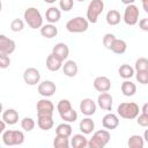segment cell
<instances>
[{
	"label": "cell",
	"instance_id": "1",
	"mask_svg": "<svg viewBox=\"0 0 148 148\" xmlns=\"http://www.w3.org/2000/svg\"><path fill=\"white\" fill-rule=\"evenodd\" d=\"M23 18L31 29H40L43 27V16L36 7L27 8L23 13Z\"/></svg>",
	"mask_w": 148,
	"mask_h": 148
},
{
	"label": "cell",
	"instance_id": "2",
	"mask_svg": "<svg viewBox=\"0 0 148 148\" xmlns=\"http://www.w3.org/2000/svg\"><path fill=\"white\" fill-rule=\"evenodd\" d=\"M139 112L140 108L134 102H124L120 103L117 108V114L124 119H136Z\"/></svg>",
	"mask_w": 148,
	"mask_h": 148
},
{
	"label": "cell",
	"instance_id": "3",
	"mask_svg": "<svg viewBox=\"0 0 148 148\" xmlns=\"http://www.w3.org/2000/svg\"><path fill=\"white\" fill-rule=\"evenodd\" d=\"M110 132L109 130H98L96 131L88 141V147L89 148H104L109 141H110Z\"/></svg>",
	"mask_w": 148,
	"mask_h": 148
},
{
	"label": "cell",
	"instance_id": "4",
	"mask_svg": "<svg viewBox=\"0 0 148 148\" xmlns=\"http://www.w3.org/2000/svg\"><path fill=\"white\" fill-rule=\"evenodd\" d=\"M1 140L5 146H18L24 142V134L18 130H7L1 133Z\"/></svg>",
	"mask_w": 148,
	"mask_h": 148
},
{
	"label": "cell",
	"instance_id": "5",
	"mask_svg": "<svg viewBox=\"0 0 148 148\" xmlns=\"http://www.w3.org/2000/svg\"><path fill=\"white\" fill-rule=\"evenodd\" d=\"M89 28V21L87 20V17H82V16H76L73 17L71 20L67 21L66 23V29L68 32L72 34H81L87 31Z\"/></svg>",
	"mask_w": 148,
	"mask_h": 148
},
{
	"label": "cell",
	"instance_id": "6",
	"mask_svg": "<svg viewBox=\"0 0 148 148\" xmlns=\"http://www.w3.org/2000/svg\"><path fill=\"white\" fill-rule=\"evenodd\" d=\"M104 10V2L103 0H91L87 8V20L89 23H96L98 16Z\"/></svg>",
	"mask_w": 148,
	"mask_h": 148
},
{
	"label": "cell",
	"instance_id": "7",
	"mask_svg": "<svg viewBox=\"0 0 148 148\" xmlns=\"http://www.w3.org/2000/svg\"><path fill=\"white\" fill-rule=\"evenodd\" d=\"M139 7L134 3L132 5H127L125 10H124V15H123V20L127 25H135L139 22Z\"/></svg>",
	"mask_w": 148,
	"mask_h": 148
},
{
	"label": "cell",
	"instance_id": "8",
	"mask_svg": "<svg viewBox=\"0 0 148 148\" xmlns=\"http://www.w3.org/2000/svg\"><path fill=\"white\" fill-rule=\"evenodd\" d=\"M36 110H37V116H53L54 105L47 97H44L37 102Z\"/></svg>",
	"mask_w": 148,
	"mask_h": 148
},
{
	"label": "cell",
	"instance_id": "9",
	"mask_svg": "<svg viewBox=\"0 0 148 148\" xmlns=\"http://www.w3.org/2000/svg\"><path fill=\"white\" fill-rule=\"evenodd\" d=\"M23 80L29 86H36L40 82V72L35 67H28L23 72Z\"/></svg>",
	"mask_w": 148,
	"mask_h": 148
},
{
	"label": "cell",
	"instance_id": "10",
	"mask_svg": "<svg viewBox=\"0 0 148 148\" xmlns=\"http://www.w3.org/2000/svg\"><path fill=\"white\" fill-rule=\"evenodd\" d=\"M38 94L43 97H51L57 91V86L51 80H44L38 83Z\"/></svg>",
	"mask_w": 148,
	"mask_h": 148
},
{
	"label": "cell",
	"instance_id": "11",
	"mask_svg": "<svg viewBox=\"0 0 148 148\" xmlns=\"http://www.w3.org/2000/svg\"><path fill=\"white\" fill-rule=\"evenodd\" d=\"M96 109H97V105L91 98L87 97V98H83L80 102V111L86 117H91L92 114H95Z\"/></svg>",
	"mask_w": 148,
	"mask_h": 148
},
{
	"label": "cell",
	"instance_id": "12",
	"mask_svg": "<svg viewBox=\"0 0 148 148\" xmlns=\"http://www.w3.org/2000/svg\"><path fill=\"white\" fill-rule=\"evenodd\" d=\"M92 84H94V88L98 92H106L111 89V80L108 76H104V75L95 77Z\"/></svg>",
	"mask_w": 148,
	"mask_h": 148
},
{
	"label": "cell",
	"instance_id": "13",
	"mask_svg": "<svg viewBox=\"0 0 148 148\" xmlns=\"http://www.w3.org/2000/svg\"><path fill=\"white\" fill-rule=\"evenodd\" d=\"M16 49V44L13 39L6 37L5 35H0V53L12 54Z\"/></svg>",
	"mask_w": 148,
	"mask_h": 148
},
{
	"label": "cell",
	"instance_id": "14",
	"mask_svg": "<svg viewBox=\"0 0 148 148\" xmlns=\"http://www.w3.org/2000/svg\"><path fill=\"white\" fill-rule=\"evenodd\" d=\"M97 105L105 111H111L112 105H113V98L109 91L106 92H101L97 97Z\"/></svg>",
	"mask_w": 148,
	"mask_h": 148
},
{
	"label": "cell",
	"instance_id": "15",
	"mask_svg": "<svg viewBox=\"0 0 148 148\" xmlns=\"http://www.w3.org/2000/svg\"><path fill=\"white\" fill-rule=\"evenodd\" d=\"M52 53H53L57 58H59L61 61H65V60L68 58V54H69L68 45H67L66 43H62V42L57 43V44L53 46V49H52Z\"/></svg>",
	"mask_w": 148,
	"mask_h": 148
},
{
	"label": "cell",
	"instance_id": "16",
	"mask_svg": "<svg viewBox=\"0 0 148 148\" xmlns=\"http://www.w3.org/2000/svg\"><path fill=\"white\" fill-rule=\"evenodd\" d=\"M102 125L106 130H114L119 126V118L116 113H106L102 118Z\"/></svg>",
	"mask_w": 148,
	"mask_h": 148
},
{
	"label": "cell",
	"instance_id": "17",
	"mask_svg": "<svg viewBox=\"0 0 148 148\" xmlns=\"http://www.w3.org/2000/svg\"><path fill=\"white\" fill-rule=\"evenodd\" d=\"M62 65H64V61H61L59 58H57L53 53L47 56V58H46V68L49 71L57 72L60 68H62Z\"/></svg>",
	"mask_w": 148,
	"mask_h": 148
},
{
	"label": "cell",
	"instance_id": "18",
	"mask_svg": "<svg viewBox=\"0 0 148 148\" xmlns=\"http://www.w3.org/2000/svg\"><path fill=\"white\" fill-rule=\"evenodd\" d=\"M62 72L66 76L68 77H74L76 76L77 72H79V67H77V64L74 61V60H66L64 61V65H62Z\"/></svg>",
	"mask_w": 148,
	"mask_h": 148
},
{
	"label": "cell",
	"instance_id": "19",
	"mask_svg": "<svg viewBox=\"0 0 148 148\" xmlns=\"http://www.w3.org/2000/svg\"><path fill=\"white\" fill-rule=\"evenodd\" d=\"M18 112L15 109H6L2 112V117L1 119L5 120L7 123V125H15L18 121Z\"/></svg>",
	"mask_w": 148,
	"mask_h": 148
},
{
	"label": "cell",
	"instance_id": "20",
	"mask_svg": "<svg viewBox=\"0 0 148 148\" xmlns=\"http://www.w3.org/2000/svg\"><path fill=\"white\" fill-rule=\"evenodd\" d=\"M61 9L60 8H57V7H50V8H47L46 9V12H45V18H46V21L49 22V23H57V22H59V20H60V17H61V12H60Z\"/></svg>",
	"mask_w": 148,
	"mask_h": 148
},
{
	"label": "cell",
	"instance_id": "21",
	"mask_svg": "<svg viewBox=\"0 0 148 148\" xmlns=\"http://www.w3.org/2000/svg\"><path fill=\"white\" fill-rule=\"evenodd\" d=\"M88 139L86 138V134L79 133L74 134L71 139V147L73 148H86L88 147Z\"/></svg>",
	"mask_w": 148,
	"mask_h": 148
},
{
	"label": "cell",
	"instance_id": "22",
	"mask_svg": "<svg viewBox=\"0 0 148 148\" xmlns=\"http://www.w3.org/2000/svg\"><path fill=\"white\" fill-rule=\"evenodd\" d=\"M37 125L43 131H49L53 127V116H37Z\"/></svg>",
	"mask_w": 148,
	"mask_h": 148
},
{
	"label": "cell",
	"instance_id": "23",
	"mask_svg": "<svg viewBox=\"0 0 148 148\" xmlns=\"http://www.w3.org/2000/svg\"><path fill=\"white\" fill-rule=\"evenodd\" d=\"M79 128H80L81 133L88 135V134L92 133V131L95 130V123H94V120H92L90 117H86V118H83V119L80 121Z\"/></svg>",
	"mask_w": 148,
	"mask_h": 148
},
{
	"label": "cell",
	"instance_id": "24",
	"mask_svg": "<svg viewBox=\"0 0 148 148\" xmlns=\"http://www.w3.org/2000/svg\"><path fill=\"white\" fill-rule=\"evenodd\" d=\"M40 35L45 38H53L58 35V28L53 24V23H47V24H43V27L40 28Z\"/></svg>",
	"mask_w": 148,
	"mask_h": 148
},
{
	"label": "cell",
	"instance_id": "25",
	"mask_svg": "<svg viewBox=\"0 0 148 148\" xmlns=\"http://www.w3.org/2000/svg\"><path fill=\"white\" fill-rule=\"evenodd\" d=\"M120 89H121L123 95L126 96V97H131V96H133L136 92V86H135V83L132 82V81H130V80H125L121 83Z\"/></svg>",
	"mask_w": 148,
	"mask_h": 148
},
{
	"label": "cell",
	"instance_id": "26",
	"mask_svg": "<svg viewBox=\"0 0 148 148\" xmlns=\"http://www.w3.org/2000/svg\"><path fill=\"white\" fill-rule=\"evenodd\" d=\"M73 132V127L71 126V123H61L56 127V135H60V136H65V138H69L72 135Z\"/></svg>",
	"mask_w": 148,
	"mask_h": 148
},
{
	"label": "cell",
	"instance_id": "27",
	"mask_svg": "<svg viewBox=\"0 0 148 148\" xmlns=\"http://www.w3.org/2000/svg\"><path fill=\"white\" fill-rule=\"evenodd\" d=\"M105 20H106V23L109 25H117V24H119V22L121 20V16H120V13L117 9H111L106 13Z\"/></svg>",
	"mask_w": 148,
	"mask_h": 148
},
{
	"label": "cell",
	"instance_id": "28",
	"mask_svg": "<svg viewBox=\"0 0 148 148\" xmlns=\"http://www.w3.org/2000/svg\"><path fill=\"white\" fill-rule=\"evenodd\" d=\"M118 74H119V76L123 77L124 80H130V79L135 74V69H134L132 66H130V65H127V64H124V65H121V66L118 68Z\"/></svg>",
	"mask_w": 148,
	"mask_h": 148
},
{
	"label": "cell",
	"instance_id": "29",
	"mask_svg": "<svg viewBox=\"0 0 148 148\" xmlns=\"http://www.w3.org/2000/svg\"><path fill=\"white\" fill-rule=\"evenodd\" d=\"M127 146L130 148H143L145 146V139L143 136L139 134H133L127 140Z\"/></svg>",
	"mask_w": 148,
	"mask_h": 148
},
{
	"label": "cell",
	"instance_id": "30",
	"mask_svg": "<svg viewBox=\"0 0 148 148\" xmlns=\"http://www.w3.org/2000/svg\"><path fill=\"white\" fill-rule=\"evenodd\" d=\"M126 50H127V44H126V42H125L124 39H119V38H117V39L113 42L112 46H111V51H112L113 53H116V54H123V53L126 52Z\"/></svg>",
	"mask_w": 148,
	"mask_h": 148
},
{
	"label": "cell",
	"instance_id": "31",
	"mask_svg": "<svg viewBox=\"0 0 148 148\" xmlns=\"http://www.w3.org/2000/svg\"><path fill=\"white\" fill-rule=\"evenodd\" d=\"M69 146H71L69 138L56 135V138L53 140V147L54 148H69Z\"/></svg>",
	"mask_w": 148,
	"mask_h": 148
},
{
	"label": "cell",
	"instance_id": "32",
	"mask_svg": "<svg viewBox=\"0 0 148 148\" xmlns=\"http://www.w3.org/2000/svg\"><path fill=\"white\" fill-rule=\"evenodd\" d=\"M59 116H60V118H61L64 121H66V123H74V121L77 119V112H76L73 108L69 109L68 111H66V112L59 114Z\"/></svg>",
	"mask_w": 148,
	"mask_h": 148
},
{
	"label": "cell",
	"instance_id": "33",
	"mask_svg": "<svg viewBox=\"0 0 148 148\" xmlns=\"http://www.w3.org/2000/svg\"><path fill=\"white\" fill-rule=\"evenodd\" d=\"M35 126H36V123L31 117H24L21 120V127L25 132H31L35 128Z\"/></svg>",
	"mask_w": 148,
	"mask_h": 148
},
{
	"label": "cell",
	"instance_id": "34",
	"mask_svg": "<svg viewBox=\"0 0 148 148\" xmlns=\"http://www.w3.org/2000/svg\"><path fill=\"white\" fill-rule=\"evenodd\" d=\"M69 109H72V104H71V102L68 99H60L58 102V104H57V111H58L59 114L68 111Z\"/></svg>",
	"mask_w": 148,
	"mask_h": 148
},
{
	"label": "cell",
	"instance_id": "35",
	"mask_svg": "<svg viewBox=\"0 0 148 148\" xmlns=\"http://www.w3.org/2000/svg\"><path fill=\"white\" fill-rule=\"evenodd\" d=\"M24 22L23 20L21 18H14L12 22H10V30L14 31V32H18V31H22L23 28H24Z\"/></svg>",
	"mask_w": 148,
	"mask_h": 148
},
{
	"label": "cell",
	"instance_id": "36",
	"mask_svg": "<svg viewBox=\"0 0 148 148\" xmlns=\"http://www.w3.org/2000/svg\"><path fill=\"white\" fill-rule=\"evenodd\" d=\"M134 69L136 71H148V59L147 58H139L134 64Z\"/></svg>",
	"mask_w": 148,
	"mask_h": 148
},
{
	"label": "cell",
	"instance_id": "37",
	"mask_svg": "<svg viewBox=\"0 0 148 148\" xmlns=\"http://www.w3.org/2000/svg\"><path fill=\"white\" fill-rule=\"evenodd\" d=\"M116 39H117V37H116L113 34L108 32V34H105V35L103 36V45L105 46V49L111 50V46H112V44H113V42H114Z\"/></svg>",
	"mask_w": 148,
	"mask_h": 148
},
{
	"label": "cell",
	"instance_id": "38",
	"mask_svg": "<svg viewBox=\"0 0 148 148\" xmlns=\"http://www.w3.org/2000/svg\"><path fill=\"white\" fill-rule=\"evenodd\" d=\"M136 81L141 84H148V71H136Z\"/></svg>",
	"mask_w": 148,
	"mask_h": 148
},
{
	"label": "cell",
	"instance_id": "39",
	"mask_svg": "<svg viewBox=\"0 0 148 148\" xmlns=\"http://www.w3.org/2000/svg\"><path fill=\"white\" fill-rule=\"evenodd\" d=\"M74 6V0H59V8L62 12H69Z\"/></svg>",
	"mask_w": 148,
	"mask_h": 148
},
{
	"label": "cell",
	"instance_id": "40",
	"mask_svg": "<svg viewBox=\"0 0 148 148\" xmlns=\"http://www.w3.org/2000/svg\"><path fill=\"white\" fill-rule=\"evenodd\" d=\"M10 65V58L6 53H0V67L2 69L7 68Z\"/></svg>",
	"mask_w": 148,
	"mask_h": 148
},
{
	"label": "cell",
	"instance_id": "41",
	"mask_svg": "<svg viewBox=\"0 0 148 148\" xmlns=\"http://www.w3.org/2000/svg\"><path fill=\"white\" fill-rule=\"evenodd\" d=\"M136 123L141 127H148V114L141 112V114L136 117Z\"/></svg>",
	"mask_w": 148,
	"mask_h": 148
},
{
	"label": "cell",
	"instance_id": "42",
	"mask_svg": "<svg viewBox=\"0 0 148 148\" xmlns=\"http://www.w3.org/2000/svg\"><path fill=\"white\" fill-rule=\"evenodd\" d=\"M139 28L142 31H148V17L146 18H141L139 21Z\"/></svg>",
	"mask_w": 148,
	"mask_h": 148
},
{
	"label": "cell",
	"instance_id": "43",
	"mask_svg": "<svg viewBox=\"0 0 148 148\" xmlns=\"http://www.w3.org/2000/svg\"><path fill=\"white\" fill-rule=\"evenodd\" d=\"M141 112L148 114V103H145V104L142 105V108H141Z\"/></svg>",
	"mask_w": 148,
	"mask_h": 148
},
{
	"label": "cell",
	"instance_id": "44",
	"mask_svg": "<svg viewBox=\"0 0 148 148\" xmlns=\"http://www.w3.org/2000/svg\"><path fill=\"white\" fill-rule=\"evenodd\" d=\"M141 3H142V8L145 9V12L148 14V0H146V1H143Z\"/></svg>",
	"mask_w": 148,
	"mask_h": 148
},
{
	"label": "cell",
	"instance_id": "45",
	"mask_svg": "<svg viewBox=\"0 0 148 148\" xmlns=\"http://www.w3.org/2000/svg\"><path fill=\"white\" fill-rule=\"evenodd\" d=\"M120 1H121L124 5H126V6H127V5H132V3L135 2V0H120Z\"/></svg>",
	"mask_w": 148,
	"mask_h": 148
},
{
	"label": "cell",
	"instance_id": "46",
	"mask_svg": "<svg viewBox=\"0 0 148 148\" xmlns=\"http://www.w3.org/2000/svg\"><path fill=\"white\" fill-rule=\"evenodd\" d=\"M143 139H145V142L148 143V130L145 131V133H143Z\"/></svg>",
	"mask_w": 148,
	"mask_h": 148
},
{
	"label": "cell",
	"instance_id": "47",
	"mask_svg": "<svg viewBox=\"0 0 148 148\" xmlns=\"http://www.w3.org/2000/svg\"><path fill=\"white\" fill-rule=\"evenodd\" d=\"M57 0H44V2H46V3H54Z\"/></svg>",
	"mask_w": 148,
	"mask_h": 148
},
{
	"label": "cell",
	"instance_id": "48",
	"mask_svg": "<svg viewBox=\"0 0 148 148\" xmlns=\"http://www.w3.org/2000/svg\"><path fill=\"white\" fill-rule=\"evenodd\" d=\"M76 1H79V2H83V1H86V0H76Z\"/></svg>",
	"mask_w": 148,
	"mask_h": 148
},
{
	"label": "cell",
	"instance_id": "49",
	"mask_svg": "<svg viewBox=\"0 0 148 148\" xmlns=\"http://www.w3.org/2000/svg\"><path fill=\"white\" fill-rule=\"evenodd\" d=\"M140 1H141V2H143V1H146V0H140Z\"/></svg>",
	"mask_w": 148,
	"mask_h": 148
}]
</instances>
